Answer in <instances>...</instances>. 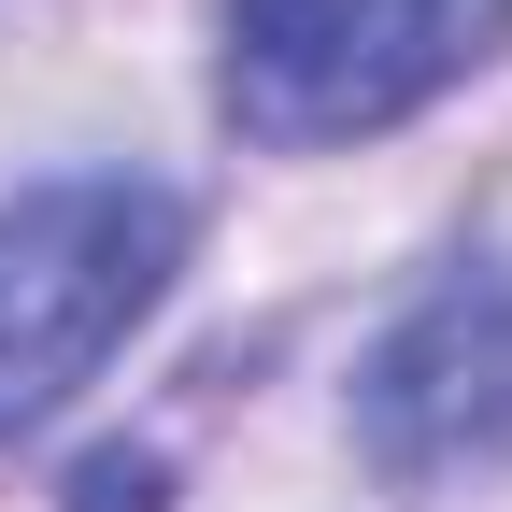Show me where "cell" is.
Listing matches in <instances>:
<instances>
[{
  "label": "cell",
  "instance_id": "4",
  "mask_svg": "<svg viewBox=\"0 0 512 512\" xmlns=\"http://www.w3.org/2000/svg\"><path fill=\"white\" fill-rule=\"evenodd\" d=\"M72 512H157V456H86L72 470Z\"/></svg>",
  "mask_w": 512,
  "mask_h": 512
},
{
  "label": "cell",
  "instance_id": "3",
  "mask_svg": "<svg viewBox=\"0 0 512 512\" xmlns=\"http://www.w3.org/2000/svg\"><path fill=\"white\" fill-rule=\"evenodd\" d=\"M356 441L384 484H470L512 456V271L427 285L356 370Z\"/></svg>",
  "mask_w": 512,
  "mask_h": 512
},
{
  "label": "cell",
  "instance_id": "2",
  "mask_svg": "<svg viewBox=\"0 0 512 512\" xmlns=\"http://www.w3.org/2000/svg\"><path fill=\"white\" fill-rule=\"evenodd\" d=\"M512 43V0H228V128L242 143H370V128L427 114Z\"/></svg>",
  "mask_w": 512,
  "mask_h": 512
},
{
  "label": "cell",
  "instance_id": "1",
  "mask_svg": "<svg viewBox=\"0 0 512 512\" xmlns=\"http://www.w3.org/2000/svg\"><path fill=\"white\" fill-rule=\"evenodd\" d=\"M185 271V200L128 171L15 185L0 200V441H29Z\"/></svg>",
  "mask_w": 512,
  "mask_h": 512
}]
</instances>
